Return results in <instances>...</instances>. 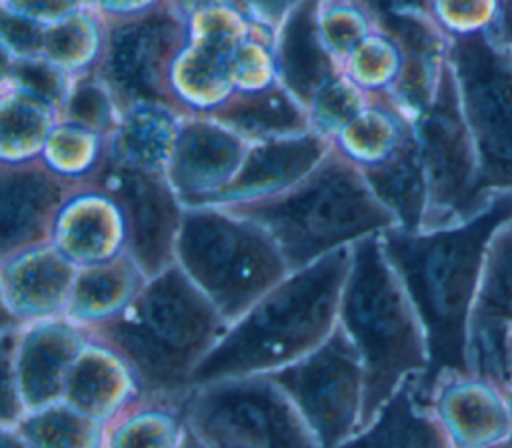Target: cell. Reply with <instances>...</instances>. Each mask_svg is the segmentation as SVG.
<instances>
[{
    "mask_svg": "<svg viewBox=\"0 0 512 448\" xmlns=\"http://www.w3.org/2000/svg\"><path fill=\"white\" fill-rule=\"evenodd\" d=\"M416 376H408L374 420L336 448H454L434 408L416 396Z\"/></svg>",
    "mask_w": 512,
    "mask_h": 448,
    "instance_id": "obj_23",
    "label": "cell"
},
{
    "mask_svg": "<svg viewBox=\"0 0 512 448\" xmlns=\"http://www.w3.org/2000/svg\"><path fill=\"white\" fill-rule=\"evenodd\" d=\"M84 6L88 0H0V10L40 26H50Z\"/></svg>",
    "mask_w": 512,
    "mask_h": 448,
    "instance_id": "obj_45",
    "label": "cell"
},
{
    "mask_svg": "<svg viewBox=\"0 0 512 448\" xmlns=\"http://www.w3.org/2000/svg\"><path fill=\"white\" fill-rule=\"evenodd\" d=\"M104 426L64 402L24 414L12 430L30 448H104Z\"/></svg>",
    "mask_w": 512,
    "mask_h": 448,
    "instance_id": "obj_33",
    "label": "cell"
},
{
    "mask_svg": "<svg viewBox=\"0 0 512 448\" xmlns=\"http://www.w3.org/2000/svg\"><path fill=\"white\" fill-rule=\"evenodd\" d=\"M86 340V328L66 316L22 324L14 370L24 410H42L64 398L72 364Z\"/></svg>",
    "mask_w": 512,
    "mask_h": 448,
    "instance_id": "obj_17",
    "label": "cell"
},
{
    "mask_svg": "<svg viewBox=\"0 0 512 448\" xmlns=\"http://www.w3.org/2000/svg\"><path fill=\"white\" fill-rule=\"evenodd\" d=\"M278 80L306 108L322 86L342 70L324 50L314 22V0H304L276 32Z\"/></svg>",
    "mask_w": 512,
    "mask_h": 448,
    "instance_id": "obj_24",
    "label": "cell"
},
{
    "mask_svg": "<svg viewBox=\"0 0 512 448\" xmlns=\"http://www.w3.org/2000/svg\"><path fill=\"white\" fill-rule=\"evenodd\" d=\"M428 184L422 230L460 224L484 206L476 196L478 158L450 60L430 106L414 120Z\"/></svg>",
    "mask_w": 512,
    "mask_h": 448,
    "instance_id": "obj_9",
    "label": "cell"
},
{
    "mask_svg": "<svg viewBox=\"0 0 512 448\" xmlns=\"http://www.w3.org/2000/svg\"><path fill=\"white\" fill-rule=\"evenodd\" d=\"M332 142L316 132L252 142L230 184L208 204L218 208L260 202L304 180L328 154Z\"/></svg>",
    "mask_w": 512,
    "mask_h": 448,
    "instance_id": "obj_19",
    "label": "cell"
},
{
    "mask_svg": "<svg viewBox=\"0 0 512 448\" xmlns=\"http://www.w3.org/2000/svg\"><path fill=\"white\" fill-rule=\"evenodd\" d=\"M226 330L224 316L176 262L148 278L122 312L86 328L88 338L128 364L140 400L178 408L190 392L194 368Z\"/></svg>",
    "mask_w": 512,
    "mask_h": 448,
    "instance_id": "obj_2",
    "label": "cell"
},
{
    "mask_svg": "<svg viewBox=\"0 0 512 448\" xmlns=\"http://www.w3.org/2000/svg\"><path fill=\"white\" fill-rule=\"evenodd\" d=\"M414 130V120L390 94H370L362 112L348 122L332 144L358 168L388 158Z\"/></svg>",
    "mask_w": 512,
    "mask_h": 448,
    "instance_id": "obj_30",
    "label": "cell"
},
{
    "mask_svg": "<svg viewBox=\"0 0 512 448\" xmlns=\"http://www.w3.org/2000/svg\"><path fill=\"white\" fill-rule=\"evenodd\" d=\"M140 396V384L134 372L116 352L96 340L84 344L66 382V404L110 424L138 402Z\"/></svg>",
    "mask_w": 512,
    "mask_h": 448,
    "instance_id": "obj_22",
    "label": "cell"
},
{
    "mask_svg": "<svg viewBox=\"0 0 512 448\" xmlns=\"http://www.w3.org/2000/svg\"><path fill=\"white\" fill-rule=\"evenodd\" d=\"M176 448H208V446L184 422V430H182V436H180Z\"/></svg>",
    "mask_w": 512,
    "mask_h": 448,
    "instance_id": "obj_50",
    "label": "cell"
},
{
    "mask_svg": "<svg viewBox=\"0 0 512 448\" xmlns=\"http://www.w3.org/2000/svg\"><path fill=\"white\" fill-rule=\"evenodd\" d=\"M2 82L34 92L50 100L52 104H56L62 112V106L74 84V78L62 72L60 68H56L54 64H50L44 56H38V58H22V60L4 58Z\"/></svg>",
    "mask_w": 512,
    "mask_h": 448,
    "instance_id": "obj_43",
    "label": "cell"
},
{
    "mask_svg": "<svg viewBox=\"0 0 512 448\" xmlns=\"http://www.w3.org/2000/svg\"><path fill=\"white\" fill-rule=\"evenodd\" d=\"M314 22L324 50L340 70L352 50L378 28L370 0H314Z\"/></svg>",
    "mask_w": 512,
    "mask_h": 448,
    "instance_id": "obj_36",
    "label": "cell"
},
{
    "mask_svg": "<svg viewBox=\"0 0 512 448\" xmlns=\"http://www.w3.org/2000/svg\"><path fill=\"white\" fill-rule=\"evenodd\" d=\"M338 324L354 342L364 368L362 430L408 376H420L428 366L420 320L382 250L380 234L352 244Z\"/></svg>",
    "mask_w": 512,
    "mask_h": 448,
    "instance_id": "obj_4",
    "label": "cell"
},
{
    "mask_svg": "<svg viewBox=\"0 0 512 448\" xmlns=\"http://www.w3.org/2000/svg\"><path fill=\"white\" fill-rule=\"evenodd\" d=\"M188 40L234 52L254 30V20L236 0H222L194 12L188 20Z\"/></svg>",
    "mask_w": 512,
    "mask_h": 448,
    "instance_id": "obj_40",
    "label": "cell"
},
{
    "mask_svg": "<svg viewBox=\"0 0 512 448\" xmlns=\"http://www.w3.org/2000/svg\"><path fill=\"white\" fill-rule=\"evenodd\" d=\"M368 100L370 94L360 90L344 72H340L322 86L308 104L312 132L332 142L338 132L362 112Z\"/></svg>",
    "mask_w": 512,
    "mask_h": 448,
    "instance_id": "obj_42",
    "label": "cell"
},
{
    "mask_svg": "<svg viewBox=\"0 0 512 448\" xmlns=\"http://www.w3.org/2000/svg\"><path fill=\"white\" fill-rule=\"evenodd\" d=\"M0 254L8 258L52 238L58 212L80 186L32 160L2 164L0 172Z\"/></svg>",
    "mask_w": 512,
    "mask_h": 448,
    "instance_id": "obj_14",
    "label": "cell"
},
{
    "mask_svg": "<svg viewBox=\"0 0 512 448\" xmlns=\"http://www.w3.org/2000/svg\"><path fill=\"white\" fill-rule=\"evenodd\" d=\"M250 144L208 116L186 118L166 168L182 206H208L236 176Z\"/></svg>",
    "mask_w": 512,
    "mask_h": 448,
    "instance_id": "obj_15",
    "label": "cell"
},
{
    "mask_svg": "<svg viewBox=\"0 0 512 448\" xmlns=\"http://www.w3.org/2000/svg\"><path fill=\"white\" fill-rule=\"evenodd\" d=\"M448 60L476 148V196L486 206L496 192H512V64L486 32L450 38Z\"/></svg>",
    "mask_w": 512,
    "mask_h": 448,
    "instance_id": "obj_8",
    "label": "cell"
},
{
    "mask_svg": "<svg viewBox=\"0 0 512 448\" xmlns=\"http://www.w3.org/2000/svg\"><path fill=\"white\" fill-rule=\"evenodd\" d=\"M208 118L248 142L288 138L312 130L308 108L280 82L260 92L234 94Z\"/></svg>",
    "mask_w": 512,
    "mask_h": 448,
    "instance_id": "obj_27",
    "label": "cell"
},
{
    "mask_svg": "<svg viewBox=\"0 0 512 448\" xmlns=\"http://www.w3.org/2000/svg\"><path fill=\"white\" fill-rule=\"evenodd\" d=\"M78 268L52 244L2 258L4 322L32 324L66 316Z\"/></svg>",
    "mask_w": 512,
    "mask_h": 448,
    "instance_id": "obj_18",
    "label": "cell"
},
{
    "mask_svg": "<svg viewBox=\"0 0 512 448\" xmlns=\"http://www.w3.org/2000/svg\"><path fill=\"white\" fill-rule=\"evenodd\" d=\"M352 246L290 272L228 326L200 360L190 390L260 376L316 350L336 328Z\"/></svg>",
    "mask_w": 512,
    "mask_h": 448,
    "instance_id": "obj_3",
    "label": "cell"
},
{
    "mask_svg": "<svg viewBox=\"0 0 512 448\" xmlns=\"http://www.w3.org/2000/svg\"><path fill=\"white\" fill-rule=\"evenodd\" d=\"M510 336H512V326H510Z\"/></svg>",
    "mask_w": 512,
    "mask_h": 448,
    "instance_id": "obj_53",
    "label": "cell"
},
{
    "mask_svg": "<svg viewBox=\"0 0 512 448\" xmlns=\"http://www.w3.org/2000/svg\"><path fill=\"white\" fill-rule=\"evenodd\" d=\"M232 54L230 50L188 40L170 72L172 96L184 112L210 116L236 94L230 80Z\"/></svg>",
    "mask_w": 512,
    "mask_h": 448,
    "instance_id": "obj_29",
    "label": "cell"
},
{
    "mask_svg": "<svg viewBox=\"0 0 512 448\" xmlns=\"http://www.w3.org/2000/svg\"><path fill=\"white\" fill-rule=\"evenodd\" d=\"M180 414L208 448H320L292 400L262 374L192 388Z\"/></svg>",
    "mask_w": 512,
    "mask_h": 448,
    "instance_id": "obj_7",
    "label": "cell"
},
{
    "mask_svg": "<svg viewBox=\"0 0 512 448\" xmlns=\"http://www.w3.org/2000/svg\"><path fill=\"white\" fill-rule=\"evenodd\" d=\"M226 210L262 226L276 240L290 272L396 226L362 170L334 144L296 186Z\"/></svg>",
    "mask_w": 512,
    "mask_h": 448,
    "instance_id": "obj_5",
    "label": "cell"
},
{
    "mask_svg": "<svg viewBox=\"0 0 512 448\" xmlns=\"http://www.w3.org/2000/svg\"><path fill=\"white\" fill-rule=\"evenodd\" d=\"M432 408L454 448H498L510 436L508 394L474 374L444 378Z\"/></svg>",
    "mask_w": 512,
    "mask_h": 448,
    "instance_id": "obj_20",
    "label": "cell"
},
{
    "mask_svg": "<svg viewBox=\"0 0 512 448\" xmlns=\"http://www.w3.org/2000/svg\"><path fill=\"white\" fill-rule=\"evenodd\" d=\"M254 20L278 30L304 0H236Z\"/></svg>",
    "mask_w": 512,
    "mask_h": 448,
    "instance_id": "obj_46",
    "label": "cell"
},
{
    "mask_svg": "<svg viewBox=\"0 0 512 448\" xmlns=\"http://www.w3.org/2000/svg\"><path fill=\"white\" fill-rule=\"evenodd\" d=\"M370 4L376 10L378 24L396 38L402 52L400 78L390 96L416 120L434 100L448 62L450 38L416 6Z\"/></svg>",
    "mask_w": 512,
    "mask_h": 448,
    "instance_id": "obj_16",
    "label": "cell"
},
{
    "mask_svg": "<svg viewBox=\"0 0 512 448\" xmlns=\"http://www.w3.org/2000/svg\"><path fill=\"white\" fill-rule=\"evenodd\" d=\"M262 376L292 400L320 448H336L358 430L364 368L340 324L316 350Z\"/></svg>",
    "mask_w": 512,
    "mask_h": 448,
    "instance_id": "obj_10",
    "label": "cell"
},
{
    "mask_svg": "<svg viewBox=\"0 0 512 448\" xmlns=\"http://www.w3.org/2000/svg\"><path fill=\"white\" fill-rule=\"evenodd\" d=\"M376 4H410L430 16L448 36L488 32L498 16L502 0H370Z\"/></svg>",
    "mask_w": 512,
    "mask_h": 448,
    "instance_id": "obj_41",
    "label": "cell"
},
{
    "mask_svg": "<svg viewBox=\"0 0 512 448\" xmlns=\"http://www.w3.org/2000/svg\"><path fill=\"white\" fill-rule=\"evenodd\" d=\"M186 118L190 116L166 104L126 106L118 130L108 138V158L140 170L166 172Z\"/></svg>",
    "mask_w": 512,
    "mask_h": 448,
    "instance_id": "obj_25",
    "label": "cell"
},
{
    "mask_svg": "<svg viewBox=\"0 0 512 448\" xmlns=\"http://www.w3.org/2000/svg\"><path fill=\"white\" fill-rule=\"evenodd\" d=\"M360 170L374 196L394 216L396 226L420 232L428 208V184L416 130L388 158Z\"/></svg>",
    "mask_w": 512,
    "mask_h": 448,
    "instance_id": "obj_26",
    "label": "cell"
},
{
    "mask_svg": "<svg viewBox=\"0 0 512 448\" xmlns=\"http://www.w3.org/2000/svg\"><path fill=\"white\" fill-rule=\"evenodd\" d=\"M276 32L266 24L256 30L234 50L230 58V80L236 94L260 92L274 86L278 80L276 64Z\"/></svg>",
    "mask_w": 512,
    "mask_h": 448,
    "instance_id": "obj_39",
    "label": "cell"
},
{
    "mask_svg": "<svg viewBox=\"0 0 512 448\" xmlns=\"http://www.w3.org/2000/svg\"><path fill=\"white\" fill-rule=\"evenodd\" d=\"M108 156V138L84 126L60 120L48 136L40 160L54 174L86 184Z\"/></svg>",
    "mask_w": 512,
    "mask_h": 448,
    "instance_id": "obj_35",
    "label": "cell"
},
{
    "mask_svg": "<svg viewBox=\"0 0 512 448\" xmlns=\"http://www.w3.org/2000/svg\"><path fill=\"white\" fill-rule=\"evenodd\" d=\"M146 282L148 276L128 252L102 264L78 268L66 318L82 328L96 326L122 312Z\"/></svg>",
    "mask_w": 512,
    "mask_h": 448,
    "instance_id": "obj_28",
    "label": "cell"
},
{
    "mask_svg": "<svg viewBox=\"0 0 512 448\" xmlns=\"http://www.w3.org/2000/svg\"><path fill=\"white\" fill-rule=\"evenodd\" d=\"M402 52L380 24L348 56L342 72L366 94H390L400 78Z\"/></svg>",
    "mask_w": 512,
    "mask_h": 448,
    "instance_id": "obj_37",
    "label": "cell"
},
{
    "mask_svg": "<svg viewBox=\"0 0 512 448\" xmlns=\"http://www.w3.org/2000/svg\"><path fill=\"white\" fill-rule=\"evenodd\" d=\"M508 406H510V420H512V388H510V392H508ZM498 448H512V426H510V436H508V440H506L502 446H498Z\"/></svg>",
    "mask_w": 512,
    "mask_h": 448,
    "instance_id": "obj_52",
    "label": "cell"
},
{
    "mask_svg": "<svg viewBox=\"0 0 512 448\" xmlns=\"http://www.w3.org/2000/svg\"><path fill=\"white\" fill-rule=\"evenodd\" d=\"M186 44V20L164 2L150 12L108 22L106 48L96 72L122 108L154 102L182 110L170 90V72Z\"/></svg>",
    "mask_w": 512,
    "mask_h": 448,
    "instance_id": "obj_11",
    "label": "cell"
},
{
    "mask_svg": "<svg viewBox=\"0 0 512 448\" xmlns=\"http://www.w3.org/2000/svg\"><path fill=\"white\" fill-rule=\"evenodd\" d=\"M108 22L90 4L46 26L42 56L74 80L94 72L104 56Z\"/></svg>",
    "mask_w": 512,
    "mask_h": 448,
    "instance_id": "obj_32",
    "label": "cell"
},
{
    "mask_svg": "<svg viewBox=\"0 0 512 448\" xmlns=\"http://www.w3.org/2000/svg\"><path fill=\"white\" fill-rule=\"evenodd\" d=\"M2 18V54L8 60H22V58H38L42 56L44 46V30L36 22L24 20L20 16L8 14L0 10Z\"/></svg>",
    "mask_w": 512,
    "mask_h": 448,
    "instance_id": "obj_44",
    "label": "cell"
},
{
    "mask_svg": "<svg viewBox=\"0 0 512 448\" xmlns=\"http://www.w3.org/2000/svg\"><path fill=\"white\" fill-rule=\"evenodd\" d=\"M168 0H88V4L104 16V20H124L162 6Z\"/></svg>",
    "mask_w": 512,
    "mask_h": 448,
    "instance_id": "obj_47",
    "label": "cell"
},
{
    "mask_svg": "<svg viewBox=\"0 0 512 448\" xmlns=\"http://www.w3.org/2000/svg\"><path fill=\"white\" fill-rule=\"evenodd\" d=\"M182 430L178 406L138 400L110 422L104 448H176Z\"/></svg>",
    "mask_w": 512,
    "mask_h": 448,
    "instance_id": "obj_34",
    "label": "cell"
},
{
    "mask_svg": "<svg viewBox=\"0 0 512 448\" xmlns=\"http://www.w3.org/2000/svg\"><path fill=\"white\" fill-rule=\"evenodd\" d=\"M122 112V104L94 70L74 80L62 106L60 120L84 126L110 138L122 122Z\"/></svg>",
    "mask_w": 512,
    "mask_h": 448,
    "instance_id": "obj_38",
    "label": "cell"
},
{
    "mask_svg": "<svg viewBox=\"0 0 512 448\" xmlns=\"http://www.w3.org/2000/svg\"><path fill=\"white\" fill-rule=\"evenodd\" d=\"M512 220V192H496L472 218L436 230L398 226L380 234L382 250L420 320L428 366L416 376V396L432 406L448 376H472L468 328L492 238Z\"/></svg>",
    "mask_w": 512,
    "mask_h": 448,
    "instance_id": "obj_1",
    "label": "cell"
},
{
    "mask_svg": "<svg viewBox=\"0 0 512 448\" xmlns=\"http://www.w3.org/2000/svg\"><path fill=\"white\" fill-rule=\"evenodd\" d=\"M512 64V0H502L492 28L486 32Z\"/></svg>",
    "mask_w": 512,
    "mask_h": 448,
    "instance_id": "obj_48",
    "label": "cell"
},
{
    "mask_svg": "<svg viewBox=\"0 0 512 448\" xmlns=\"http://www.w3.org/2000/svg\"><path fill=\"white\" fill-rule=\"evenodd\" d=\"M2 448H30V446L12 428H4V432H2Z\"/></svg>",
    "mask_w": 512,
    "mask_h": 448,
    "instance_id": "obj_51",
    "label": "cell"
},
{
    "mask_svg": "<svg viewBox=\"0 0 512 448\" xmlns=\"http://www.w3.org/2000/svg\"><path fill=\"white\" fill-rule=\"evenodd\" d=\"M50 242L76 268L108 262L126 252L124 216L104 190L80 184L58 212Z\"/></svg>",
    "mask_w": 512,
    "mask_h": 448,
    "instance_id": "obj_21",
    "label": "cell"
},
{
    "mask_svg": "<svg viewBox=\"0 0 512 448\" xmlns=\"http://www.w3.org/2000/svg\"><path fill=\"white\" fill-rule=\"evenodd\" d=\"M2 164L38 160L48 136L60 122V108L50 100L2 82L0 94Z\"/></svg>",
    "mask_w": 512,
    "mask_h": 448,
    "instance_id": "obj_31",
    "label": "cell"
},
{
    "mask_svg": "<svg viewBox=\"0 0 512 448\" xmlns=\"http://www.w3.org/2000/svg\"><path fill=\"white\" fill-rule=\"evenodd\" d=\"M512 220L492 238L474 298L468 356L472 374L502 392L512 388Z\"/></svg>",
    "mask_w": 512,
    "mask_h": 448,
    "instance_id": "obj_13",
    "label": "cell"
},
{
    "mask_svg": "<svg viewBox=\"0 0 512 448\" xmlns=\"http://www.w3.org/2000/svg\"><path fill=\"white\" fill-rule=\"evenodd\" d=\"M88 184L118 204L126 224V252L148 278L176 262L184 206L166 172L124 166L106 156Z\"/></svg>",
    "mask_w": 512,
    "mask_h": 448,
    "instance_id": "obj_12",
    "label": "cell"
},
{
    "mask_svg": "<svg viewBox=\"0 0 512 448\" xmlns=\"http://www.w3.org/2000/svg\"><path fill=\"white\" fill-rule=\"evenodd\" d=\"M170 6L184 18L188 20L194 12L210 6V4H216V2H222V0H168Z\"/></svg>",
    "mask_w": 512,
    "mask_h": 448,
    "instance_id": "obj_49",
    "label": "cell"
},
{
    "mask_svg": "<svg viewBox=\"0 0 512 448\" xmlns=\"http://www.w3.org/2000/svg\"><path fill=\"white\" fill-rule=\"evenodd\" d=\"M176 264L228 326L290 274L276 240L262 226L218 206L184 208Z\"/></svg>",
    "mask_w": 512,
    "mask_h": 448,
    "instance_id": "obj_6",
    "label": "cell"
}]
</instances>
